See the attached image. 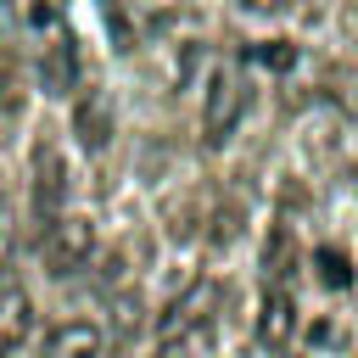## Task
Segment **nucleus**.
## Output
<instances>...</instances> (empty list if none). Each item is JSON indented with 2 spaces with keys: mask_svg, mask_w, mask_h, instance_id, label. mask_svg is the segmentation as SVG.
<instances>
[{
  "mask_svg": "<svg viewBox=\"0 0 358 358\" xmlns=\"http://www.w3.org/2000/svg\"><path fill=\"white\" fill-rule=\"evenodd\" d=\"M252 56H257V62H263V67H274V73H285V67H291V62H296V50H291V45H285V39H268V45H257V50H252Z\"/></svg>",
  "mask_w": 358,
  "mask_h": 358,
  "instance_id": "obj_12",
  "label": "nucleus"
},
{
  "mask_svg": "<svg viewBox=\"0 0 358 358\" xmlns=\"http://www.w3.org/2000/svg\"><path fill=\"white\" fill-rule=\"evenodd\" d=\"M196 352V330L190 336H162V347H157V358H190Z\"/></svg>",
  "mask_w": 358,
  "mask_h": 358,
  "instance_id": "obj_13",
  "label": "nucleus"
},
{
  "mask_svg": "<svg viewBox=\"0 0 358 358\" xmlns=\"http://www.w3.org/2000/svg\"><path fill=\"white\" fill-rule=\"evenodd\" d=\"M6 257H11V207L0 201V274H6Z\"/></svg>",
  "mask_w": 358,
  "mask_h": 358,
  "instance_id": "obj_14",
  "label": "nucleus"
},
{
  "mask_svg": "<svg viewBox=\"0 0 358 358\" xmlns=\"http://www.w3.org/2000/svg\"><path fill=\"white\" fill-rule=\"evenodd\" d=\"M241 6H246V11H280L285 0H241Z\"/></svg>",
  "mask_w": 358,
  "mask_h": 358,
  "instance_id": "obj_15",
  "label": "nucleus"
},
{
  "mask_svg": "<svg viewBox=\"0 0 358 358\" xmlns=\"http://www.w3.org/2000/svg\"><path fill=\"white\" fill-rule=\"evenodd\" d=\"M90 246H95V229H90V218H73V213H62V218H56V224L39 235L45 274H56V280L78 274V268L90 263Z\"/></svg>",
  "mask_w": 358,
  "mask_h": 358,
  "instance_id": "obj_2",
  "label": "nucleus"
},
{
  "mask_svg": "<svg viewBox=\"0 0 358 358\" xmlns=\"http://www.w3.org/2000/svg\"><path fill=\"white\" fill-rule=\"evenodd\" d=\"M241 78L229 73V67H218L213 78H207V106H201V140L218 151L229 134H235V123H241Z\"/></svg>",
  "mask_w": 358,
  "mask_h": 358,
  "instance_id": "obj_3",
  "label": "nucleus"
},
{
  "mask_svg": "<svg viewBox=\"0 0 358 358\" xmlns=\"http://www.w3.org/2000/svg\"><path fill=\"white\" fill-rule=\"evenodd\" d=\"M39 84H45L50 95H67V90L78 84V45H73V34H62V39H50V45H45Z\"/></svg>",
  "mask_w": 358,
  "mask_h": 358,
  "instance_id": "obj_8",
  "label": "nucleus"
},
{
  "mask_svg": "<svg viewBox=\"0 0 358 358\" xmlns=\"http://www.w3.org/2000/svg\"><path fill=\"white\" fill-rule=\"evenodd\" d=\"M28 330H34V302H28V291L6 285V291H0V358L22 352Z\"/></svg>",
  "mask_w": 358,
  "mask_h": 358,
  "instance_id": "obj_7",
  "label": "nucleus"
},
{
  "mask_svg": "<svg viewBox=\"0 0 358 358\" xmlns=\"http://www.w3.org/2000/svg\"><path fill=\"white\" fill-rule=\"evenodd\" d=\"M62 196H67V162L50 140H34V207H28V235L39 241L56 218H62Z\"/></svg>",
  "mask_w": 358,
  "mask_h": 358,
  "instance_id": "obj_1",
  "label": "nucleus"
},
{
  "mask_svg": "<svg viewBox=\"0 0 358 358\" xmlns=\"http://www.w3.org/2000/svg\"><path fill=\"white\" fill-rule=\"evenodd\" d=\"M95 352H101V330H95V324H84V319H73V324L50 330V336H45V347H39V358H95Z\"/></svg>",
  "mask_w": 358,
  "mask_h": 358,
  "instance_id": "obj_9",
  "label": "nucleus"
},
{
  "mask_svg": "<svg viewBox=\"0 0 358 358\" xmlns=\"http://www.w3.org/2000/svg\"><path fill=\"white\" fill-rule=\"evenodd\" d=\"M291 336H296V302H291L285 285H268L263 291V308H257V341L268 352H285Z\"/></svg>",
  "mask_w": 358,
  "mask_h": 358,
  "instance_id": "obj_4",
  "label": "nucleus"
},
{
  "mask_svg": "<svg viewBox=\"0 0 358 358\" xmlns=\"http://www.w3.org/2000/svg\"><path fill=\"white\" fill-rule=\"evenodd\" d=\"M73 134H78L84 151H101V145L112 140V95H101V90L78 95V106H73Z\"/></svg>",
  "mask_w": 358,
  "mask_h": 358,
  "instance_id": "obj_5",
  "label": "nucleus"
},
{
  "mask_svg": "<svg viewBox=\"0 0 358 358\" xmlns=\"http://www.w3.org/2000/svg\"><path fill=\"white\" fill-rule=\"evenodd\" d=\"M291 263H296V246H291L285 229H274L268 246H263V280H268V285H285V280H291Z\"/></svg>",
  "mask_w": 358,
  "mask_h": 358,
  "instance_id": "obj_10",
  "label": "nucleus"
},
{
  "mask_svg": "<svg viewBox=\"0 0 358 358\" xmlns=\"http://www.w3.org/2000/svg\"><path fill=\"white\" fill-rule=\"evenodd\" d=\"M213 296H218V291H213V280H196L185 296H173V302H168V313L157 319V330H162V336H190V330L207 319Z\"/></svg>",
  "mask_w": 358,
  "mask_h": 358,
  "instance_id": "obj_6",
  "label": "nucleus"
},
{
  "mask_svg": "<svg viewBox=\"0 0 358 358\" xmlns=\"http://www.w3.org/2000/svg\"><path fill=\"white\" fill-rule=\"evenodd\" d=\"M319 280L330 285V291H347L352 285V263H347V252H336V246H319Z\"/></svg>",
  "mask_w": 358,
  "mask_h": 358,
  "instance_id": "obj_11",
  "label": "nucleus"
}]
</instances>
